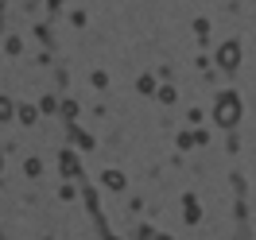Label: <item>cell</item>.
I'll return each instance as SVG.
<instances>
[{"instance_id": "7a4b0ae2", "label": "cell", "mask_w": 256, "mask_h": 240, "mask_svg": "<svg viewBox=\"0 0 256 240\" xmlns=\"http://www.w3.org/2000/svg\"><path fill=\"white\" fill-rule=\"evenodd\" d=\"M237 62V47H225L222 50V66H233Z\"/></svg>"}, {"instance_id": "6da1fadb", "label": "cell", "mask_w": 256, "mask_h": 240, "mask_svg": "<svg viewBox=\"0 0 256 240\" xmlns=\"http://www.w3.org/2000/svg\"><path fill=\"white\" fill-rule=\"evenodd\" d=\"M218 120H222V124H233V120H237V101H233V97H225V101H222Z\"/></svg>"}]
</instances>
